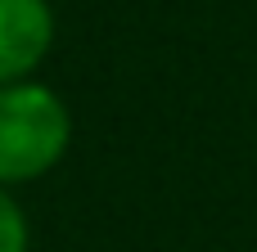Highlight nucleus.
Listing matches in <instances>:
<instances>
[{
    "instance_id": "1",
    "label": "nucleus",
    "mask_w": 257,
    "mask_h": 252,
    "mask_svg": "<svg viewBox=\"0 0 257 252\" xmlns=\"http://www.w3.org/2000/svg\"><path fill=\"white\" fill-rule=\"evenodd\" d=\"M72 108L41 77L0 86V189L45 180L72 149Z\"/></svg>"
},
{
    "instance_id": "2",
    "label": "nucleus",
    "mask_w": 257,
    "mask_h": 252,
    "mask_svg": "<svg viewBox=\"0 0 257 252\" xmlns=\"http://www.w3.org/2000/svg\"><path fill=\"white\" fill-rule=\"evenodd\" d=\"M50 0H0V86L32 81L54 50Z\"/></svg>"
},
{
    "instance_id": "3",
    "label": "nucleus",
    "mask_w": 257,
    "mask_h": 252,
    "mask_svg": "<svg viewBox=\"0 0 257 252\" xmlns=\"http://www.w3.org/2000/svg\"><path fill=\"white\" fill-rule=\"evenodd\" d=\"M0 252H32V221L9 189H0Z\"/></svg>"
}]
</instances>
